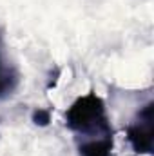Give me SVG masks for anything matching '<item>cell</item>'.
I'll use <instances>...</instances> for the list:
<instances>
[{
    "instance_id": "cell-2",
    "label": "cell",
    "mask_w": 154,
    "mask_h": 156,
    "mask_svg": "<svg viewBox=\"0 0 154 156\" xmlns=\"http://www.w3.org/2000/svg\"><path fill=\"white\" fill-rule=\"evenodd\" d=\"M125 138L136 154H152L154 149V102H147L125 127Z\"/></svg>"
},
{
    "instance_id": "cell-1",
    "label": "cell",
    "mask_w": 154,
    "mask_h": 156,
    "mask_svg": "<svg viewBox=\"0 0 154 156\" xmlns=\"http://www.w3.org/2000/svg\"><path fill=\"white\" fill-rule=\"evenodd\" d=\"M65 127L76 134V142L114 136L105 102L96 93L83 94L69 105L65 111Z\"/></svg>"
},
{
    "instance_id": "cell-4",
    "label": "cell",
    "mask_w": 154,
    "mask_h": 156,
    "mask_svg": "<svg viewBox=\"0 0 154 156\" xmlns=\"http://www.w3.org/2000/svg\"><path fill=\"white\" fill-rule=\"evenodd\" d=\"M78 144V156H111L114 147V136L83 140Z\"/></svg>"
},
{
    "instance_id": "cell-5",
    "label": "cell",
    "mask_w": 154,
    "mask_h": 156,
    "mask_svg": "<svg viewBox=\"0 0 154 156\" xmlns=\"http://www.w3.org/2000/svg\"><path fill=\"white\" fill-rule=\"evenodd\" d=\"M31 120H33L37 125H40V127H45V125H49V122H51V113H49L47 109H35Z\"/></svg>"
},
{
    "instance_id": "cell-3",
    "label": "cell",
    "mask_w": 154,
    "mask_h": 156,
    "mask_svg": "<svg viewBox=\"0 0 154 156\" xmlns=\"http://www.w3.org/2000/svg\"><path fill=\"white\" fill-rule=\"evenodd\" d=\"M20 75L13 64H9L2 53V31H0V98H5L13 94V91L18 87Z\"/></svg>"
}]
</instances>
